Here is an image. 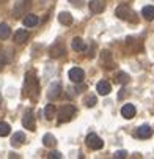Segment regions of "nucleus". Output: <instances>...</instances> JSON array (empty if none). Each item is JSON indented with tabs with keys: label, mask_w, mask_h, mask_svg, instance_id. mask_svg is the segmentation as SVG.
<instances>
[{
	"label": "nucleus",
	"mask_w": 154,
	"mask_h": 159,
	"mask_svg": "<svg viewBox=\"0 0 154 159\" xmlns=\"http://www.w3.org/2000/svg\"><path fill=\"white\" fill-rule=\"evenodd\" d=\"M38 80L35 77V73L30 71L27 76H25V95H30L32 98H36V93H38Z\"/></svg>",
	"instance_id": "1"
},
{
	"label": "nucleus",
	"mask_w": 154,
	"mask_h": 159,
	"mask_svg": "<svg viewBox=\"0 0 154 159\" xmlns=\"http://www.w3.org/2000/svg\"><path fill=\"white\" fill-rule=\"evenodd\" d=\"M76 115V107L74 106H71V104H66V106H63L60 110H58V123L61 125V123H68V121H71V118Z\"/></svg>",
	"instance_id": "2"
},
{
	"label": "nucleus",
	"mask_w": 154,
	"mask_h": 159,
	"mask_svg": "<svg viewBox=\"0 0 154 159\" xmlns=\"http://www.w3.org/2000/svg\"><path fill=\"white\" fill-rule=\"evenodd\" d=\"M117 16L120 17V19H123V20H130V22H137V14L132 11L130 8H127V5H121V7H118V10H117Z\"/></svg>",
	"instance_id": "3"
},
{
	"label": "nucleus",
	"mask_w": 154,
	"mask_h": 159,
	"mask_svg": "<svg viewBox=\"0 0 154 159\" xmlns=\"http://www.w3.org/2000/svg\"><path fill=\"white\" fill-rule=\"evenodd\" d=\"M86 145L90 147L91 150H101L104 147V142L99 135H96L95 132H90L86 135Z\"/></svg>",
	"instance_id": "4"
},
{
	"label": "nucleus",
	"mask_w": 154,
	"mask_h": 159,
	"mask_svg": "<svg viewBox=\"0 0 154 159\" xmlns=\"http://www.w3.org/2000/svg\"><path fill=\"white\" fill-rule=\"evenodd\" d=\"M68 76H69V79H71L73 82H76V84H80V82L85 79V73H83V70H80V68H73V70H69Z\"/></svg>",
	"instance_id": "5"
},
{
	"label": "nucleus",
	"mask_w": 154,
	"mask_h": 159,
	"mask_svg": "<svg viewBox=\"0 0 154 159\" xmlns=\"http://www.w3.org/2000/svg\"><path fill=\"white\" fill-rule=\"evenodd\" d=\"M22 125H24V128H27L29 131H35L36 129V123H35V117H33V113L29 110L24 118H22Z\"/></svg>",
	"instance_id": "6"
},
{
	"label": "nucleus",
	"mask_w": 154,
	"mask_h": 159,
	"mask_svg": "<svg viewBox=\"0 0 154 159\" xmlns=\"http://www.w3.org/2000/svg\"><path fill=\"white\" fill-rule=\"evenodd\" d=\"M96 92H98L99 95H102V96H107L110 92H112V85H110L107 80H101V82H98V85H96Z\"/></svg>",
	"instance_id": "7"
},
{
	"label": "nucleus",
	"mask_w": 154,
	"mask_h": 159,
	"mask_svg": "<svg viewBox=\"0 0 154 159\" xmlns=\"http://www.w3.org/2000/svg\"><path fill=\"white\" fill-rule=\"evenodd\" d=\"M135 107L132 106V104H124L123 107H121V115L124 117V118H127V120H130V118H134L135 117Z\"/></svg>",
	"instance_id": "8"
},
{
	"label": "nucleus",
	"mask_w": 154,
	"mask_h": 159,
	"mask_svg": "<svg viewBox=\"0 0 154 159\" xmlns=\"http://www.w3.org/2000/svg\"><path fill=\"white\" fill-rule=\"evenodd\" d=\"M60 93H61V85H60L58 82H55V84H52V85L49 87L47 96H49V99H57V98L60 96Z\"/></svg>",
	"instance_id": "9"
},
{
	"label": "nucleus",
	"mask_w": 154,
	"mask_h": 159,
	"mask_svg": "<svg viewBox=\"0 0 154 159\" xmlns=\"http://www.w3.org/2000/svg\"><path fill=\"white\" fill-rule=\"evenodd\" d=\"M64 54V48L61 46L60 43H55L54 46L51 48V51H49V55L52 57V58H58V57H61Z\"/></svg>",
	"instance_id": "10"
},
{
	"label": "nucleus",
	"mask_w": 154,
	"mask_h": 159,
	"mask_svg": "<svg viewBox=\"0 0 154 159\" xmlns=\"http://www.w3.org/2000/svg\"><path fill=\"white\" fill-rule=\"evenodd\" d=\"M151 134H152L151 126L143 125V126H140L139 131H137V137H140V139H149V137H151Z\"/></svg>",
	"instance_id": "11"
},
{
	"label": "nucleus",
	"mask_w": 154,
	"mask_h": 159,
	"mask_svg": "<svg viewBox=\"0 0 154 159\" xmlns=\"http://www.w3.org/2000/svg\"><path fill=\"white\" fill-rule=\"evenodd\" d=\"M29 2H30V0H19L17 5H16V8H14V11H13V13H14V17H20V14L24 13V8L30 5Z\"/></svg>",
	"instance_id": "12"
},
{
	"label": "nucleus",
	"mask_w": 154,
	"mask_h": 159,
	"mask_svg": "<svg viewBox=\"0 0 154 159\" xmlns=\"http://www.w3.org/2000/svg\"><path fill=\"white\" fill-rule=\"evenodd\" d=\"M38 16L36 14H32V13H29V14H25V17H24V25L25 27H35L36 24H38Z\"/></svg>",
	"instance_id": "13"
},
{
	"label": "nucleus",
	"mask_w": 154,
	"mask_h": 159,
	"mask_svg": "<svg viewBox=\"0 0 154 159\" xmlns=\"http://www.w3.org/2000/svg\"><path fill=\"white\" fill-rule=\"evenodd\" d=\"M27 38H29V32L27 30H17L16 33H14V43H17V44H22V43H25L27 41Z\"/></svg>",
	"instance_id": "14"
},
{
	"label": "nucleus",
	"mask_w": 154,
	"mask_h": 159,
	"mask_svg": "<svg viewBox=\"0 0 154 159\" xmlns=\"http://www.w3.org/2000/svg\"><path fill=\"white\" fill-rule=\"evenodd\" d=\"M58 20H60V24H63V25H71L73 24V16L68 11H63V13L58 14Z\"/></svg>",
	"instance_id": "15"
},
{
	"label": "nucleus",
	"mask_w": 154,
	"mask_h": 159,
	"mask_svg": "<svg viewBox=\"0 0 154 159\" xmlns=\"http://www.w3.org/2000/svg\"><path fill=\"white\" fill-rule=\"evenodd\" d=\"M104 8H105V5H104L102 0H91L90 2V10L93 13H102Z\"/></svg>",
	"instance_id": "16"
},
{
	"label": "nucleus",
	"mask_w": 154,
	"mask_h": 159,
	"mask_svg": "<svg viewBox=\"0 0 154 159\" xmlns=\"http://www.w3.org/2000/svg\"><path fill=\"white\" fill-rule=\"evenodd\" d=\"M24 142H25V135H24V132H16L13 137H11V145H13V147H20Z\"/></svg>",
	"instance_id": "17"
},
{
	"label": "nucleus",
	"mask_w": 154,
	"mask_h": 159,
	"mask_svg": "<svg viewBox=\"0 0 154 159\" xmlns=\"http://www.w3.org/2000/svg\"><path fill=\"white\" fill-rule=\"evenodd\" d=\"M73 49L74 51H79V52H82V51H85L86 49V46H85V43H83V39L82 38H73Z\"/></svg>",
	"instance_id": "18"
},
{
	"label": "nucleus",
	"mask_w": 154,
	"mask_h": 159,
	"mask_svg": "<svg viewBox=\"0 0 154 159\" xmlns=\"http://www.w3.org/2000/svg\"><path fill=\"white\" fill-rule=\"evenodd\" d=\"M42 143H44V147H55V143H57V139L54 137L52 134H44V137H42Z\"/></svg>",
	"instance_id": "19"
},
{
	"label": "nucleus",
	"mask_w": 154,
	"mask_h": 159,
	"mask_svg": "<svg viewBox=\"0 0 154 159\" xmlns=\"http://www.w3.org/2000/svg\"><path fill=\"white\" fill-rule=\"evenodd\" d=\"M142 16L146 19V20H152L154 19V7H145L142 10Z\"/></svg>",
	"instance_id": "20"
},
{
	"label": "nucleus",
	"mask_w": 154,
	"mask_h": 159,
	"mask_svg": "<svg viewBox=\"0 0 154 159\" xmlns=\"http://www.w3.org/2000/svg\"><path fill=\"white\" fill-rule=\"evenodd\" d=\"M11 35V29L8 24H0V39H7Z\"/></svg>",
	"instance_id": "21"
},
{
	"label": "nucleus",
	"mask_w": 154,
	"mask_h": 159,
	"mask_svg": "<svg viewBox=\"0 0 154 159\" xmlns=\"http://www.w3.org/2000/svg\"><path fill=\"white\" fill-rule=\"evenodd\" d=\"M44 115H46L47 120H52L55 117V106L54 104H47L46 109H44Z\"/></svg>",
	"instance_id": "22"
},
{
	"label": "nucleus",
	"mask_w": 154,
	"mask_h": 159,
	"mask_svg": "<svg viewBox=\"0 0 154 159\" xmlns=\"http://www.w3.org/2000/svg\"><path fill=\"white\" fill-rule=\"evenodd\" d=\"M11 132V128L8 123L5 121H0V137H7V135Z\"/></svg>",
	"instance_id": "23"
},
{
	"label": "nucleus",
	"mask_w": 154,
	"mask_h": 159,
	"mask_svg": "<svg viewBox=\"0 0 154 159\" xmlns=\"http://www.w3.org/2000/svg\"><path fill=\"white\" fill-rule=\"evenodd\" d=\"M85 106L86 107H95L96 106V98L95 96H86L85 98Z\"/></svg>",
	"instance_id": "24"
},
{
	"label": "nucleus",
	"mask_w": 154,
	"mask_h": 159,
	"mask_svg": "<svg viewBox=\"0 0 154 159\" xmlns=\"http://www.w3.org/2000/svg\"><path fill=\"white\" fill-rule=\"evenodd\" d=\"M115 159H123V157H127V151L124 150H120V151H115Z\"/></svg>",
	"instance_id": "25"
},
{
	"label": "nucleus",
	"mask_w": 154,
	"mask_h": 159,
	"mask_svg": "<svg viewBox=\"0 0 154 159\" xmlns=\"http://www.w3.org/2000/svg\"><path fill=\"white\" fill-rule=\"evenodd\" d=\"M47 157H51V159H60L61 157V153L60 151H51L47 154Z\"/></svg>",
	"instance_id": "26"
},
{
	"label": "nucleus",
	"mask_w": 154,
	"mask_h": 159,
	"mask_svg": "<svg viewBox=\"0 0 154 159\" xmlns=\"http://www.w3.org/2000/svg\"><path fill=\"white\" fill-rule=\"evenodd\" d=\"M118 77H120V79H118V82H121V84H124V82H127V80H129V76H127V74H124V73H120V74H118Z\"/></svg>",
	"instance_id": "27"
},
{
	"label": "nucleus",
	"mask_w": 154,
	"mask_h": 159,
	"mask_svg": "<svg viewBox=\"0 0 154 159\" xmlns=\"http://www.w3.org/2000/svg\"><path fill=\"white\" fill-rule=\"evenodd\" d=\"M69 3H73L74 7H77V8H80L83 3H85V0H69Z\"/></svg>",
	"instance_id": "28"
},
{
	"label": "nucleus",
	"mask_w": 154,
	"mask_h": 159,
	"mask_svg": "<svg viewBox=\"0 0 154 159\" xmlns=\"http://www.w3.org/2000/svg\"><path fill=\"white\" fill-rule=\"evenodd\" d=\"M5 63H7V58H5L3 52H0V71H2V68L5 66Z\"/></svg>",
	"instance_id": "29"
},
{
	"label": "nucleus",
	"mask_w": 154,
	"mask_h": 159,
	"mask_svg": "<svg viewBox=\"0 0 154 159\" xmlns=\"http://www.w3.org/2000/svg\"><path fill=\"white\" fill-rule=\"evenodd\" d=\"M0 102H2V98H0Z\"/></svg>",
	"instance_id": "30"
}]
</instances>
